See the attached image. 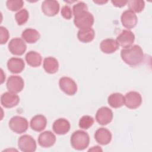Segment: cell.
I'll return each mask as SVG.
<instances>
[{"mask_svg":"<svg viewBox=\"0 0 152 152\" xmlns=\"http://www.w3.org/2000/svg\"><path fill=\"white\" fill-rule=\"evenodd\" d=\"M56 141V137L50 131H46L40 134L38 137L39 144L44 148H49L54 145Z\"/></svg>","mask_w":152,"mask_h":152,"instance_id":"9a60e30c","label":"cell"},{"mask_svg":"<svg viewBox=\"0 0 152 152\" xmlns=\"http://www.w3.org/2000/svg\"><path fill=\"white\" fill-rule=\"evenodd\" d=\"M121 20L122 26L128 29H131L135 27L138 22L136 14L129 10H126L122 12Z\"/></svg>","mask_w":152,"mask_h":152,"instance_id":"4fadbf2b","label":"cell"},{"mask_svg":"<svg viewBox=\"0 0 152 152\" xmlns=\"http://www.w3.org/2000/svg\"><path fill=\"white\" fill-rule=\"evenodd\" d=\"M28 65L32 67H38L42 64V58L40 54L36 51H29L25 56Z\"/></svg>","mask_w":152,"mask_h":152,"instance_id":"603a6c76","label":"cell"},{"mask_svg":"<svg viewBox=\"0 0 152 152\" xmlns=\"http://www.w3.org/2000/svg\"><path fill=\"white\" fill-rule=\"evenodd\" d=\"M59 86L63 92L69 96H73L77 91L76 83L74 80L68 77H62L59 79Z\"/></svg>","mask_w":152,"mask_h":152,"instance_id":"8992f818","label":"cell"},{"mask_svg":"<svg viewBox=\"0 0 152 152\" xmlns=\"http://www.w3.org/2000/svg\"><path fill=\"white\" fill-rule=\"evenodd\" d=\"M7 88L10 92L18 93L21 92L24 86L23 79L18 75H11L7 81Z\"/></svg>","mask_w":152,"mask_h":152,"instance_id":"30bf717a","label":"cell"},{"mask_svg":"<svg viewBox=\"0 0 152 152\" xmlns=\"http://www.w3.org/2000/svg\"><path fill=\"white\" fill-rule=\"evenodd\" d=\"M25 67V63L23 59L12 57L8 59L7 62L8 69L13 74H19L21 72Z\"/></svg>","mask_w":152,"mask_h":152,"instance_id":"ac0fdd59","label":"cell"},{"mask_svg":"<svg viewBox=\"0 0 152 152\" xmlns=\"http://www.w3.org/2000/svg\"><path fill=\"white\" fill-rule=\"evenodd\" d=\"M70 123L65 118H59L55 121L52 125V129L58 135H64L68 133L70 129Z\"/></svg>","mask_w":152,"mask_h":152,"instance_id":"2e32d148","label":"cell"},{"mask_svg":"<svg viewBox=\"0 0 152 152\" xmlns=\"http://www.w3.org/2000/svg\"><path fill=\"white\" fill-rule=\"evenodd\" d=\"M121 56L125 64L131 66H135L141 64L144 58L143 50L138 45L122 49Z\"/></svg>","mask_w":152,"mask_h":152,"instance_id":"6da1fadb","label":"cell"},{"mask_svg":"<svg viewBox=\"0 0 152 152\" xmlns=\"http://www.w3.org/2000/svg\"><path fill=\"white\" fill-rule=\"evenodd\" d=\"M47 125V119L42 115H37L33 116L30 121L31 128L37 132L42 131Z\"/></svg>","mask_w":152,"mask_h":152,"instance_id":"ffe728a7","label":"cell"},{"mask_svg":"<svg viewBox=\"0 0 152 152\" xmlns=\"http://www.w3.org/2000/svg\"><path fill=\"white\" fill-rule=\"evenodd\" d=\"M24 5L22 0H8L6 5L8 9L11 11H17L20 10Z\"/></svg>","mask_w":152,"mask_h":152,"instance_id":"f1b7e54d","label":"cell"},{"mask_svg":"<svg viewBox=\"0 0 152 152\" xmlns=\"http://www.w3.org/2000/svg\"><path fill=\"white\" fill-rule=\"evenodd\" d=\"M29 14L28 11L24 8L19 11H18L15 15V19L19 26H22L24 24L28 19Z\"/></svg>","mask_w":152,"mask_h":152,"instance_id":"4316f807","label":"cell"},{"mask_svg":"<svg viewBox=\"0 0 152 152\" xmlns=\"http://www.w3.org/2000/svg\"><path fill=\"white\" fill-rule=\"evenodd\" d=\"M42 11L49 17L56 15L59 11V4L55 0H46L42 4Z\"/></svg>","mask_w":152,"mask_h":152,"instance_id":"7c38bea8","label":"cell"},{"mask_svg":"<svg viewBox=\"0 0 152 152\" xmlns=\"http://www.w3.org/2000/svg\"><path fill=\"white\" fill-rule=\"evenodd\" d=\"M72 11L74 15H75L83 11H88V7L84 2H78L73 6Z\"/></svg>","mask_w":152,"mask_h":152,"instance_id":"f546056e","label":"cell"},{"mask_svg":"<svg viewBox=\"0 0 152 152\" xmlns=\"http://www.w3.org/2000/svg\"><path fill=\"white\" fill-rule=\"evenodd\" d=\"M43 67L47 73L53 74L58 71L59 63L58 60L53 57H46L44 59Z\"/></svg>","mask_w":152,"mask_h":152,"instance_id":"44dd1931","label":"cell"},{"mask_svg":"<svg viewBox=\"0 0 152 152\" xmlns=\"http://www.w3.org/2000/svg\"><path fill=\"white\" fill-rule=\"evenodd\" d=\"M112 119L113 112L108 107L103 106L97 110L96 114V120L100 125H107L111 122Z\"/></svg>","mask_w":152,"mask_h":152,"instance_id":"8fae6325","label":"cell"},{"mask_svg":"<svg viewBox=\"0 0 152 152\" xmlns=\"http://www.w3.org/2000/svg\"><path fill=\"white\" fill-rule=\"evenodd\" d=\"M110 131L105 128H100L94 133V138L96 142L101 145H107L112 140Z\"/></svg>","mask_w":152,"mask_h":152,"instance_id":"e0dca14e","label":"cell"},{"mask_svg":"<svg viewBox=\"0 0 152 152\" xmlns=\"http://www.w3.org/2000/svg\"><path fill=\"white\" fill-rule=\"evenodd\" d=\"M10 128L17 134H22L28 129V123L27 120L20 116H14L9 121Z\"/></svg>","mask_w":152,"mask_h":152,"instance_id":"277c9868","label":"cell"},{"mask_svg":"<svg viewBox=\"0 0 152 152\" xmlns=\"http://www.w3.org/2000/svg\"><path fill=\"white\" fill-rule=\"evenodd\" d=\"M116 42L119 46L124 48L131 47L135 40V35L130 30H124L116 37Z\"/></svg>","mask_w":152,"mask_h":152,"instance_id":"9c48e42d","label":"cell"},{"mask_svg":"<svg viewBox=\"0 0 152 152\" xmlns=\"http://www.w3.org/2000/svg\"><path fill=\"white\" fill-rule=\"evenodd\" d=\"M100 48L103 53L110 54L115 52L119 49V45L113 39H106L101 42Z\"/></svg>","mask_w":152,"mask_h":152,"instance_id":"d6986e66","label":"cell"},{"mask_svg":"<svg viewBox=\"0 0 152 152\" xmlns=\"http://www.w3.org/2000/svg\"><path fill=\"white\" fill-rule=\"evenodd\" d=\"M70 142L73 148L77 150H83L88 147L90 137L87 132L82 130H77L72 133Z\"/></svg>","mask_w":152,"mask_h":152,"instance_id":"7a4b0ae2","label":"cell"},{"mask_svg":"<svg viewBox=\"0 0 152 152\" xmlns=\"http://www.w3.org/2000/svg\"><path fill=\"white\" fill-rule=\"evenodd\" d=\"M95 36L94 30L92 28L80 29L77 33L78 39L83 43L91 42Z\"/></svg>","mask_w":152,"mask_h":152,"instance_id":"cb8c5ba5","label":"cell"},{"mask_svg":"<svg viewBox=\"0 0 152 152\" xmlns=\"http://www.w3.org/2000/svg\"><path fill=\"white\" fill-rule=\"evenodd\" d=\"M93 2L94 3H96V4H100V5H102V4H105V3L107 2V1H93Z\"/></svg>","mask_w":152,"mask_h":152,"instance_id":"e575fe53","label":"cell"},{"mask_svg":"<svg viewBox=\"0 0 152 152\" xmlns=\"http://www.w3.org/2000/svg\"><path fill=\"white\" fill-rule=\"evenodd\" d=\"M20 102V97L16 93L10 91L3 93L1 96V103L5 108H12Z\"/></svg>","mask_w":152,"mask_h":152,"instance_id":"5bb4252c","label":"cell"},{"mask_svg":"<svg viewBox=\"0 0 152 152\" xmlns=\"http://www.w3.org/2000/svg\"><path fill=\"white\" fill-rule=\"evenodd\" d=\"M94 124V119L89 115H84L82 116L78 123V126L80 128L87 129L90 128Z\"/></svg>","mask_w":152,"mask_h":152,"instance_id":"83f0119b","label":"cell"},{"mask_svg":"<svg viewBox=\"0 0 152 152\" xmlns=\"http://www.w3.org/2000/svg\"><path fill=\"white\" fill-rule=\"evenodd\" d=\"M94 17L88 11H83L74 15V23L80 29L91 28L94 24Z\"/></svg>","mask_w":152,"mask_h":152,"instance_id":"3957f363","label":"cell"},{"mask_svg":"<svg viewBox=\"0 0 152 152\" xmlns=\"http://www.w3.org/2000/svg\"><path fill=\"white\" fill-rule=\"evenodd\" d=\"M108 104L113 108H119L124 105V96L120 93H114L109 95Z\"/></svg>","mask_w":152,"mask_h":152,"instance_id":"d4e9b609","label":"cell"},{"mask_svg":"<svg viewBox=\"0 0 152 152\" xmlns=\"http://www.w3.org/2000/svg\"><path fill=\"white\" fill-rule=\"evenodd\" d=\"M21 37L27 43L31 44L38 41L40 37V34L37 30L31 28H27L23 31Z\"/></svg>","mask_w":152,"mask_h":152,"instance_id":"7402d4cb","label":"cell"},{"mask_svg":"<svg viewBox=\"0 0 152 152\" xmlns=\"http://www.w3.org/2000/svg\"><path fill=\"white\" fill-rule=\"evenodd\" d=\"M10 52L14 55L21 56L24 54L27 49V46L23 39L15 37L12 39L8 43Z\"/></svg>","mask_w":152,"mask_h":152,"instance_id":"52a82bcc","label":"cell"},{"mask_svg":"<svg viewBox=\"0 0 152 152\" xmlns=\"http://www.w3.org/2000/svg\"><path fill=\"white\" fill-rule=\"evenodd\" d=\"M141 103V96L137 91H129L127 93L124 97V104L129 109H137L140 106Z\"/></svg>","mask_w":152,"mask_h":152,"instance_id":"ba28073f","label":"cell"},{"mask_svg":"<svg viewBox=\"0 0 152 152\" xmlns=\"http://www.w3.org/2000/svg\"><path fill=\"white\" fill-rule=\"evenodd\" d=\"M0 31H1V44L3 45L6 43L10 37V34L7 28L3 26L0 27Z\"/></svg>","mask_w":152,"mask_h":152,"instance_id":"4dcf8cb0","label":"cell"},{"mask_svg":"<svg viewBox=\"0 0 152 152\" xmlns=\"http://www.w3.org/2000/svg\"><path fill=\"white\" fill-rule=\"evenodd\" d=\"M128 7L129 10L135 12H141L145 7V2L142 0H130L128 2Z\"/></svg>","mask_w":152,"mask_h":152,"instance_id":"484cf974","label":"cell"},{"mask_svg":"<svg viewBox=\"0 0 152 152\" xmlns=\"http://www.w3.org/2000/svg\"><path fill=\"white\" fill-rule=\"evenodd\" d=\"M88 151H102V150L99 146H94L93 147L89 149Z\"/></svg>","mask_w":152,"mask_h":152,"instance_id":"836d02e7","label":"cell"},{"mask_svg":"<svg viewBox=\"0 0 152 152\" xmlns=\"http://www.w3.org/2000/svg\"><path fill=\"white\" fill-rule=\"evenodd\" d=\"M18 146L23 152H33L36 150V142L30 135L26 134L21 136L18 140Z\"/></svg>","mask_w":152,"mask_h":152,"instance_id":"5b68a950","label":"cell"},{"mask_svg":"<svg viewBox=\"0 0 152 152\" xmlns=\"http://www.w3.org/2000/svg\"><path fill=\"white\" fill-rule=\"evenodd\" d=\"M61 15L66 20H70L72 17L71 8L68 5H64L61 9Z\"/></svg>","mask_w":152,"mask_h":152,"instance_id":"1f68e13d","label":"cell"},{"mask_svg":"<svg viewBox=\"0 0 152 152\" xmlns=\"http://www.w3.org/2000/svg\"><path fill=\"white\" fill-rule=\"evenodd\" d=\"M111 2L112 4L116 7H124L128 2V1H123V0H119V1H112Z\"/></svg>","mask_w":152,"mask_h":152,"instance_id":"d6a6232c","label":"cell"}]
</instances>
